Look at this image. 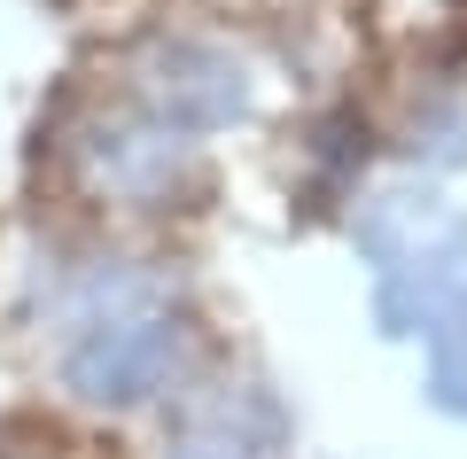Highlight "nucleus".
Masks as SVG:
<instances>
[{"mask_svg":"<svg viewBox=\"0 0 467 459\" xmlns=\"http://www.w3.org/2000/svg\"><path fill=\"white\" fill-rule=\"evenodd\" d=\"M70 164H78V187L117 211H180L202 187V156L187 132L156 125L149 110L117 94V110L86 117L78 141H70Z\"/></svg>","mask_w":467,"mask_h":459,"instance_id":"1","label":"nucleus"},{"mask_svg":"<svg viewBox=\"0 0 467 459\" xmlns=\"http://www.w3.org/2000/svg\"><path fill=\"white\" fill-rule=\"evenodd\" d=\"M273 436H281V412L265 390L211 381V390L180 397L164 428V459H273Z\"/></svg>","mask_w":467,"mask_h":459,"instance_id":"4","label":"nucleus"},{"mask_svg":"<svg viewBox=\"0 0 467 459\" xmlns=\"http://www.w3.org/2000/svg\"><path fill=\"white\" fill-rule=\"evenodd\" d=\"M125 101L195 141V132H218V125H234V117H250V70H242V55L218 47V39L156 32L149 47H133V63H125Z\"/></svg>","mask_w":467,"mask_h":459,"instance_id":"2","label":"nucleus"},{"mask_svg":"<svg viewBox=\"0 0 467 459\" xmlns=\"http://www.w3.org/2000/svg\"><path fill=\"white\" fill-rule=\"evenodd\" d=\"M180 359H187L180 312H101L70 335L63 390L86 397V405H140L180 374Z\"/></svg>","mask_w":467,"mask_h":459,"instance_id":"3","label":"nucleus"}]
</instances>
